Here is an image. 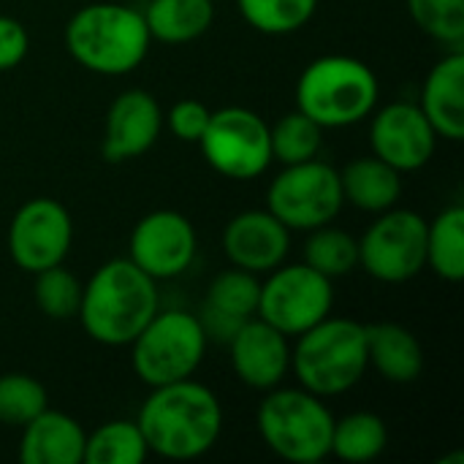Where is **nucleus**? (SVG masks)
<instances>
[{
    "instance_id": "nucleus-1",
    "label": "nucleus",
    "mask_w": 464,
    "mask_h": 464,
    "mask_svg": "<svg viewBox=\"0 0 464 464\" xmlns=\"http://www.w3.org/2000/svg\"><path fill=\"white\" fill-rule=\"evenodd\" d=\"M150 454L163 459H198L220 440L223 408L212 389L190 378L155 386L136 419Z\"/></svg>"
},
{
    "instance_id": "nucleus-2",
    "label": "nucleus",
    "mask_w": 464,
    "mask_h": 464,
    "mask_svg": "<svg viewBox=\"0 0 464 464\" xmlns=\"http://www.w3.org/2000/svg\"><path fill=\"white\" fill-rule=\"evenodd\" d=\"M158 280L141 272L130 258L106 261L82 288L79 321L90 340L106 348H122L136 340L147 321L160 310Z\"/></svg>"
},
{
    "instance_id": "nucleus-3",
    "label": "nucleus",
    "mask_w": 464,
    "mask_h": 464,
    "mask_svg": "<svg viewBox=\"0 0 464 464\" xmlns=\"http://www.w3.org/2000/svg\"><path fill=\"white\" fill-rule=\"evenodd\" d=\"M144 14L122 3L82 5L65 24V49L87 71L117 76L139 68L150 52Z\"/></svg>"
},
{
    "instance_id": "nucleus-4",
    "label": "nucleus",
    "mask_w": 464,
    "mask_h": 464,
    "mask_svg": "<svg viewBox=\"0 0 464 464\" xmlns=\"http://www.w3.org/2000/svg\"><path fill=\"white\" fill-rule=\"evenodd\" d=\"M367 367V326L351 318L326 315L302 332L291 348V370L299 386L324 400L351 392Z\"/></svg>"
},
{
    "instance_id": "nucleus-5",
    "label": "nucleus",
    "mask_w": 464,
    "mask_h": 464,
    "mask_svg": "<svg viewBox=\"0 0 464 464\" xmlns=\"http://www.w3.org/2000/svg\"><path fill=\"white\" fill-rule=\"evenodd\" d=\"M381 84L372 68L348 54L313 60L296 82V109L326 128H348L378 106Z\"/></svg>"
},
{
    "instance_id": "nucleus-6",
    "label": "nucleus",
    "mask_w": 464,
    "mask_h": 464,
    "mask_svg": "<svg viewBox=\"0 0 464 464\" xmlns=\"http://www.w3.org/2000/svg\"><path fill=\"white\" fill-rule=\"evenodd\" d=\"M258 435L272 454L291 464H315L332 454L334 416L307 389H269L258 405Z\"/></svg>"
},
{
    "instance_id": "nucleus-7",
    "label": "nucleus",
    "mask_w": 464,
    "mask_h": 464,
    "mask_svg": "<svg viewBox=\"0 0 464 464\" xmlns=\"http://www.w3.org/2000/svg\"><path fill=\"white\" fill-rule=\"evenodd\" d=\"M207 334L198 315L158 310L130 343V364L150 389L193 378L207 353Z\"/></svg>"
},
{
    "instance_id": "nucleus-8",
    "label": "nucleus",
    "mask_w": 464,
    "mask_h": 464,
    "mask_svg": "<svg viewBox=\"0 0 464 464\" xmlns=\"http://www.w3.org/2000/svg\"><path fill=\"white\" fill-rule=\"evenodd\" d=\"M343 207L340 171L318 158L285 166L266 190V209L288 231H313L326 226Z\"/></svg>"
},
{
    "instance_id": "nucleus-9",
    "label": "nucleus",
    "mask_w": 464,
    "mask_h": 464,
    "mask_svg": "<svg viewBox=\"0 0 464 464\" xmlns=\"http://www.w3.org/2000/svg\"><path fill=\"white\" fill-rule=\"evenodd\" d=\"M334 291L332 280L307 264H280L261 283L258 318L283 332L285 337H299L302 332L332 315Z\"/></svg>"
},
{
    "instance_id": "nucleus-10",
    "label": "nucleus",
    "mask_w": 464,
    "mask_h": 464,
    "mask_svg": "<svg viewBox=\"0 0 464 464\" xmlns=\"http://www.w3.org/2000/svg\"><path fill=\"white\" fill-rule=\"evenodd\" d=\"M204 160L228 179H256L272 163L269 125L245 106H226L209 114L198 139Z\"/></svg>"
},
{
    "instance_id": "nucleus-11",
    "label": "nucleus",
    "mask_w": 464,
    "mask_h": 464,
    "mask_svg": "<svg viewBox=\"0 0 464 464\" xmlns=\"http://www.w3.org/2000/svg\"><path fill=\"white\" fill-rule=\"evenodd\" d=\"M359 266L381 283L413 280L427 266V220L413 209H386L359 239Z\"/></svg>"
},
{
    "instance_id": "nucleus-12",
    "label": "nucleus",
    "mask_w": 464,
    "mask_h": 464,
    "mask_svg": "<svg viewBox=\"0 0 464 464\" xmlns=\"http://www.w3.org/2000/svg\"><path fill=\"white\" fill-rule=\"evenodd\" d=\"M73 242V220L57 198H30L24 201L8 226V256L27 272H44L63 264Z\"/></svg>"
},
{
    "instance_id": "nucleus-13",
    "label": "nucleus",
    "mask_w": 464,
    "mask_h": 464,
    "mask_svg": "<svg viewBox=\"0 0 464 464\" xmlns=\"http://www.w3.org/2000/svg\"><path fill=\"white\" fill-rule=\"evenodd\" d=\"M128 258L152 280L179 277L196 258V228L182 212L155 209L133 226Z\"/></svg>"
},
{
    "instance_id": "nucleus-14",
    "label": "nucleus",
    "mask_w": 464,
    "mask_h": 464,
    "mask_svg": "<svg viewBox=\"0 0 464 464\" xmlns=\"http://www.w3.org/2000/svg\"><path fill=\"white\" fill-rule=\"evenodd\" d=\"M370 144L381 160L394 166L400 174H408L424 169L432 160L438 133L419 103L397 101L375 111L370 125Z\"/></svg>"
},
{
    "instance_id": "nucleus-15",
    "label": "nucleus",
    "mask_w": 464,
    "mask_h": 464,
    "mask_svg": "<svg viewBox=\"0 0 464 464\" xmlns=\"http://www.w3.org/2000/svg\"><path fill=\"white\" fill-rule=\"evenodd\" d=\"M288 340L291 337H285L283 332H277L258 315L245 321L228 343L231 367L237 378L256 392H269L280 386L291 370Z\"/></svg>"
},
{
    "instance_id": "nucleus-16",
    "label": "nucleus",
    "mask_w": 464,
    "mask_h": 464,
    "mask_svg": "<svg viewBox=\"0 0 464 464\" xmlns=\"http://www.w3.org/2000/svg\"><path fill=\"white\" fill-rule=\"evenodd\" d=\"M163 130V111L155 95L147 90H125L117 95L106 111L103 130V158L109 163H122L144 155Z\"/></svg>"
},
{
    "instance_id": "nucleus-17",
    "label": "nucleus",
    "mask_w": 464,
    "mask_h": 464,
    "mask_svg": "<svg viewBox=\"0 0 464 464\" xmlns=\"http://www.w3.org/2000/svg\"><path fill=\"white\" fill-rule=\"evenodd\" d=\"M291 247V231L269 209H247L228 220L223 231L226 258L253 275L280 266Z\"/></svg>"
},
{
    "instance_id": "nucleus-18",
    "label": "nucleus",
    "mask_w": 464,
    "mask_h": 464,
    "mask_svg": "<svg viewBox=\"0 0 464 464\" xmlns=\"http://www.w3.org/2000/svg\"><path fill=\"white\" fill-rule=\"evenodd\" d=\"M258 296H261V283L256 280L253 272H245L239 266L220 272L209 283L201 313H198L207 340L228 345L231 337L239 332V326L256 318Z\"/></svg>"
},
{
    "instance_id": "nucleus-19",
    "label": "nucleus",
    "mask_w": 464,
    "mask_h": 464,
    "mask_svg": "<svg viewBox=\"0 0 464 464\" xmlns=\"http://www.w3.org/2000/svg\"><path fill=\"white\" fill-rule=\"evenodd\" d=\"M84 430L63 411L44 408L22 427V464H84Z\"/></svg>"
},
{
    "instance_id": "nucleus-20",
    "label": "nucleus",
    "mask_w": 464,
    "mask_h": 464,
    "mask_svg": "<svg viewBox=\"0 0 464 464\" xmlns=\"http://www.w3.org/2000/svg\"><path fill=\"white\" fill-rule=\"evenodd\" d=\"M421 111L438 136L449 141L464 139V54L451 52L424 79Z\"/></svg>"
},
{
    "instance_id": "nucleus-21",
    "label": "nucleus",
    "mask_w": 464,
    "mask_h": 464,
    "mask_svg": "<svg viewBox=\"0 0 464 464\" xmlns=\"http://www.w3.org/2000/svg\"><path fill=\"white\" fill-rule=\"evenodd\" d=\"M367 359L383 381L397 386L416 383L424 372V348L416 334L400 324L367 326Z\"/></svg>"
},
{
    "instance_id": "nucleus-22",
    "label": "nucleus",
    "mask_w": 464,
    "mask_h": 464,
    "mask_svg": "<svg viewBox=\"0 0 464 464\" xmlns=\"http://www.w3.org/2000/svg\"><path fill=\"white\" fill-rule=\"evenodd\" d=\"M343 198L345 204H353L362 212L381 215L392 207H397L402 196V174L381 160L378 155L356 158L340 171Z\"/></svg>"
},
{
    "instance_id": "nucleus-23",
    "label": "nucleus",
    "mask_w": 464,
    "mask_h": 464,
    "mask_svg": "<svg viewBox=\"0 0 464 464\" xmlns=\"http://www.w3.org/2000/svg\"><path fill=\"white\" fill-rule=\"evenodd\" d=\"M141 14L152 41L190 44L209 30L215 5L212 0H150Z\"/></svg>"
},
{
    "instance_id": "nucleus-24",
    "label": "nucleus",
    "mask_w": 464,
    "mask_h": 464,
    "mask_svg": "<svg viewBox=\"0 0 464 464\" xmlns=\"http://www.w3.org/2000/svg\"><path fill=\"white\" fill-rule=\"evenodd\" d=\"M386 446H389V430L386 421L375 413L356 411L334 421L332 454L343 462H372L386 451Z\"/></svg>"
},
{
    "instance_id": "nucleus-25",
    "label": "nucleus",
    "mask_w": 464,
    "mask_h": 464,
    "mask_svg": "<svg viewBox=\"0 0 464 464\" xmlns=\"http://www.w3.org/2000/svg\"><path fill=\"white\" fill-rule=\"evenodd\" d=\"M427 266L446 283L464 277V209L459 204L427 223Z\"/></svg>"
},
{
    "instance_id": "nucleus-26",
    "label": "nucleus",
    "mask_w": 464,
    "mask_h": 464,
    "mask_svg": "<svg viewBox=\"0 0 464 464\" xmlns=\"http://www.w3.org/2000/svg\"><path fill=\"white\" fill-rule=\"evenodd\" d=\"M150 457L136 421H106L84 440V464H141Z\"/></svg>"
},
{
    "instance_id": "nucleus-27",
    "label": "nucleus",
    "mask_w": 464,
    "mask_h": 464,
    "mask_svg": "<svg viewBox=\"0 0 464 464\" xmlns=\"http://www.w3.org/2000/svg\"><path fill=\"white\" fill-rule=\"evenodd\" d=\"M304 264L329 280L345 277L359 266V239L332 223L318 226L304 242Z\"/></svg>"
},
{
    "instance_id": "nucleus-28",
    "label": "nucleus",
    "mask_w": 464,
    "mask_h": 464,
    "mask_svg": "<svg viewBox=\"0 0 464 464\" xmlns=\"http://www.w3.org/2000/svg\"><path fill=\"white\" fill-rule=\"evenodd\" d=\"M269 144H272V160L291 166L318 158L324 144V128L310 120L304 111H288L269 128Z\"/></svg>"
},
{
    "instance_id": "nucleus-29",
    "label": "nucleus",
    "mask_w": 464,
    "mask_h": 464,
    "mask_svg": "<svg viewBox=\"0 0 464 464\" xmlns=\"http://www.w3.org/2000/svg\"><path fill=\"white\" fill-rule=\"evenodd\" d=\"M245 22L264 35H288L302 30L318 8V0H237Z\"/></svg>"
},
{
    "instance_id": "nucleus-30",
    "label": "nucleus",
    "mask_w": 464,
    "mask_h": 464,
    "mask_svg": "<svg viewBox=\"0 0 464 464\" xmlns=\"http://www.w3.org/2000/svg\"><path fill=\"white\" fill-rule=\"evenodd\" d=\"M82 283L63 264L35 272V304L52 321H68L79 313L82 304Z\"/></svg>"
},
{
    "instance_id": "nucleus-31",
    "label": "nucleus",
    "mask_w": 464,
    "mask_h": 464,
    "mask_svg": "<svg viewBox=\"0 0 464 464\" xmlns=\"http://www.w3.org/2000/svg\"><path fill=\"white\" fill-rule=\"evenodd\" d=\"M46 405V389L24 372L0 375V427L22 430Z\"/></svg>"
},
{
    "instance_id": "nucleus-32",
    "label": "nucleus",
    "mask_w": 464,
    "mask_h": 464,
    "mask_svg": "<svg viewBox=\"0 0 464 464\" xmlns=\"http://www.w3.org/2000/svg\"><path fill=\"white\" fill-rule=\"evenodd\" d=\"M408 11L430 38L451 46L464 41V0H408Z\"/></svg>"
},
{
    "instance_id": "nucleus-33",
    "label": "nucleus",
    "mask_w": 464,
    "mask_h": 464,
    "mask_svg": "<svg viewBox=\"0 0 464 464\" xmlns=\"http://www.w3.org/2000/svg\"><path fill=\"white\" fill-rule=\"evenodd\" d=\"M209 114H212V111H209L201 101L185 98V101H177V103L169 109V114H166L163 120L169 122V130H171L177 139H182V141H196V144H198V139H201L204 130H207Z\"/></svg>"
},
{
    "instance_id": "nucleus-34",
    "label": "nucleus",
    "mask_w": 464,
    "mask_h": 464,
    "mask_svg": "<svg viewBox=\"0 0 464 464\" xmlns=\"http://www.w3.org/2000/svg\"><path fill=\"white\" fill-rule=\"evenodd\" d=\"M30 52V35L22 22L0 14V71L16 68Z\"/></svg>"
}]
</instances>
